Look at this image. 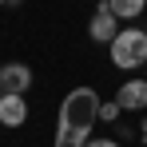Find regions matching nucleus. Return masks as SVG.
<instances>
[{
  "mask_svg": "<svg viewBox=\"0 0 147 147\" xmlns=\"http://www.w3.org/2000/svg\"><path fill=\"white\" fill-rule=\"evenodd\" d=\"M99 119V96L96 88H72L60 103V127L56 147H84L92 139V123Z\"/></svg>",
  "mask_w": 147,
  "mask_h": 147,
  "instance_id": "obj_1",
  "label": "nucleus"
},
{
  "mask_svg": "<svg viewBox=\"0 0 147 147\" xmlns=\"http://www.w3.org/2000/svg\"><path fill=\"white\" fill-rule=\"evenodd\" d=\"M107 52H111V64H115V68L135 72V68L147 64V32L143 28H119L115 40L107 44Z\"/></svg>",
  "mask_w": 147,
  "mask_h": 147,
  "instance_id": "obj_2",
  "label": "nucleus"
},
{
  "mask_svg": "<svg viewBox=\"0 0 147 147\" xmlns=\"http://www.w3.org/2000/svg\"><path fill=\"white\" fill-rule=\"evenodd\" d=\"M115 32H119V16L111 12V4L103 0L96 12H92V24H88V36L96 40V44H111L115 40Z\"/></svg>",
  "mask_w": 147,
  "mask_h": 147,
  "instance_id": "obj_3",
  "label": "nucleus"
},
{
  "mask_svg": "<svg viewBox=\"0 0 147 147\" xmlns=\"http://www.w3.org/2000/svg\"><path fill=\"white\" fill-rule=\"evenodd\" d=\"M32 88V68L28 64H4L0 68V96H24Z\"/></svg>",
  "mask_w": 147,
  "mask_h": 147,
  "instance_id": "obj_4",
  "label": "nucleus"
},
{
  "mask_svg": "<svg viewBox=\"0 0 147 147\" xmlns=\"http://www.w3.org/2000/svg\"><path fill=\"white\" fill-rule=\"evenodd\" d=\"M115 99H119L123 111H143L147 107V80H127V84H119Z\"/></svg>",
  "mask_w": 147,
  "mask_h": 147,
  "instance_id": "obj_5",
  "label": "nucleus"
},
{
  "mask_svg": "<svg viewBox=\"0 0 147 147\" xmlns=\"http://www.w3.org/2000/svg\"><path fill=\"white\" fill-rule=\"evenodd\" d=\"M28 119L24 96H0V127H20Z\"/></svg>",
  "mask_w": 147,
  "mask_h": 147,
  "instance_id": "obj_6",
  "label": "nucleus"
},
{
  "mask_svg": "<svg viewBox=\"0 0 147 147\" xmlns=\"http://www.w3.org/2000/svg\"><path fill=\"white\" fill-rule=\"evenodd\" d=\"M107 4H111V12H115L119 20H135L147 8V0H107Z\"/></svg>",
  "mask_w": 147,
  "mask_h": 147,
  "instance_id": "obj_7",
  "label": "nucleus"
},
{
  "mask_svg": "<svg viewBox=\"0 0 147 147\" xmlns=\"http://www.w3.org/2000/svg\"><path fill=\"white\" fill-rule=\"evenodd\" d=\"M119 111H123V107H119V99H107V103H99V119H103V123H111Z\"/></svg>",
  "mask_w": 147,
  "mask_h": 147,
  "instance_id": "obj_8",
  "label": "nucleus"
},
{
  "mask_svg": "<svg viewBox=\"0 0 147 147\" xmlns=\"http://www.w3.org/2000/svg\"><path fill=\"white\" fill-rule=\"evenodd\" d=\"M84 147H119V143H115V139H88Z\"/></svg>",
  "mask_w": 147,
  "mask_h": 147,
  "instance_id": "obj_9",
  "label": "nucleus"
},
{
  "mask_svg": "<svg viewBox=\"0 0 147 147\" xmlns=\"http://www.w3.org/2000/svg\"><path fill=\"white\" fill-rule=\"evenodd\" d=\"M8 4H24V0H8Z\"/></svg>",
  "mask_w": 147,
  "mask_h": 147,
  "instance_id": "obj_10",
  "label": "nucleus"
},
{
  "mask_svg": "<svg viewBox=\"0 0 147 147\" xmlns=\"http://www.w3.org/2000/svg\"><path fill=\"white\" fill-rule=\"evenodd\" d=\"M0 4H8V0H0Z\"/></svg>",
  "mask_w": 147,
  "mask_h": 147,
  "instance_id": "obj_11",
  "label": "nucleus"
},
{
  "mask_svg": "<svg viewBox=\"0 0 147 147\" xmlns=\"http://www.w3.org/2000/svg\"><path fill=\"white\" fill-rule=\"evenodd\" d=\"M143 32H147V28H143Z\"/></svg>",
  "mask_w": 147,
  "mask_h": 147,
  "instance_id": "obj_12",
  "label": "nucleus"
}]
</instances>
